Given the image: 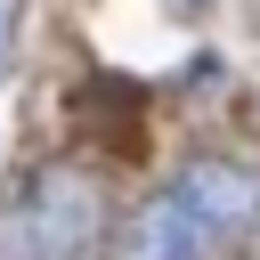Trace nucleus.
<instances>
[{
    "mask_svg": "<svg viewBox=\"0 0 260 260\" xmlns=\"http://www.w3.org/2000/svg\"><path fill=\"white\" fill-rule=\"evenodd\" d=\"M8 57H16V0H0V73H8Z\"/></svg>",
    "mask_w": 260,
    "mask_h": 260,
    "instance_id": "nucleus-3",
    "label": "nucleus"
},
{
    "mask_svg": "<svg viewBox=\"0 0 260 260\" xmlns=\"http://www.w3.org/2000/svg\"><path fill=\"white\" fill-rule=\"evenodd\" d=\"M98 228H106V211L81 171H32L0 203V260H89Z\"/></svg>",
    "mask_w": 260,
    "mask_h": 260,
    "instance_id": "nucleus-2",
    "label": "nucleus"
},
{
    "mask_svg": "<svg viewBox=\"0 0 260 260\" xmlns=\"http://www.w3.org/2000/svg\"><path fill=\"white\" fill-rule=\"evenodd\" d=\"M252 228H260V162L195 154L138 211V260H228Z\"/></svg>",
    "mask_w": 260,
    "mask_h": 260,
    "instance_id": "nucleus-1",
    "label": "nucleus"
}]
</instances>
